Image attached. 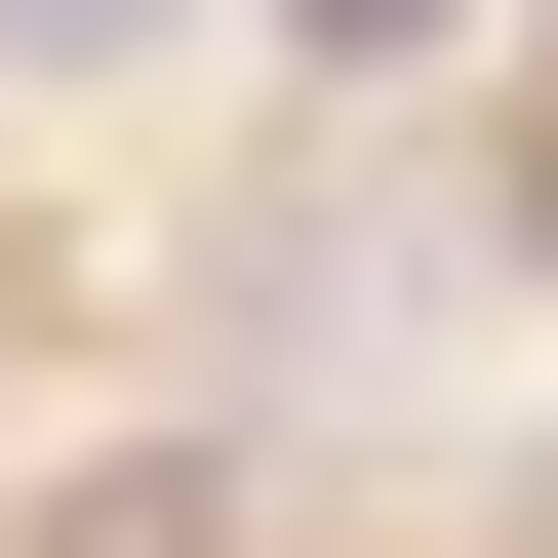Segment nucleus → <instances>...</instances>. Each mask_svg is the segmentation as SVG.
<instances>
[{
    "label": "nucleus",
    "instance_id": "f03ea898",
    "mask_svg": "<svg viewBox=\"0 0 558 558\" xmlns=\"http://www.w3.org/2000/svg\"><path fill=\"white\" fill-rule=\"evenodd\" d=\"M0 40H40V81H120V40H160V0H0Z\"/></svg>",
    "mask_w": 558,
    "mask_h": 558
},
{
    "label": "nucleus",
    "instance_id": "f257e3e1",
    "mask_svg": "<svg viewBox=\"0 0 558 558\" xmlns=\"http://www.w3.org/2000/svg\"><path fill=\"white\" fill-rule=\"evenodd\" d=\"M399 40H439V0H279V81H399Z\"/></svg>",
    "mask_w": 558,
    "mask_h": 558
}]
</instances>
